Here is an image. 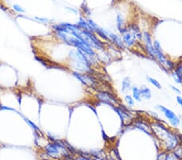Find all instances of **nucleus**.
Returning a JSON list of instances; mask_svg holds the SVG:
<instances>
[{
    "instance_id": "nucleus-1",
    "label": "nucleus",
    "mask_w": 182,
    "mask_h": 160,
    "mask_svg": "<svg viewBox=\"0 0 182 160\" xmlns=\"http://www.w3.org/2000/svg\"><path fill=\"white\" fill-rule=\"evenodd\" d=\"M151 126L152 133H154L157 138L162 141L163 144L167 150H174L178 146L180 141L178 139L177 134L173 133L159 121L153 122Z\"/></svg>"
},
{
    "instance_id": "nucleus-2",
    "label": "nucleus",
    "mask_w": 182,
    "mask_h": 160,
    "mask_svg": "<svg viewBox=\"0 0 182 160\" xmlns=\"http://www.w3.org/2000/svg\"><path fill=\"white\" fill-rule=\"evenodd\" d=\"M156 108L158 110L160 111L162 113H163L164 116L169 121L170 125L172 126L177 128L181 125V118L173 111L166 108L165 106H163V105H157Z\"/></svg>"
},
{
    "instance_id": "nucleus-3",
    "label": "nucleus",
    "mask_w": 182,
    "mask_h": 160,
    "mask_svg": "<svg viewBox=\"0 0 182 160\" xmlns=\"http://www.w3.org/2000/svg\"><path fill=\"white\" fill-rule=\"evenodd\" d=\"M142 40H144V50L145 53L147 55L149 56L150 58H152L153 60L156 61V54H155V51H154V47H153V42H152V36L150 34L149 32H144L142 33Z\"/></svg>"
},
{
    "instance_id": "nucleus-4",
    "label": "nucleus",
    "mask_w": 182,
    "mask_h": 160,
    "mask_svg": "<svg viewBox=\"0 0 182 160\" xmlns=\"http://www.w3.org/2000/svg\"><path fill=\"white\" fill-rule=\"evenodd\" d=\"M153 47H154V51H155V54H156L157 61L159 62V65H161L162 69H163V65L165 64L167 58L166 55L164 54V53L163 52V48H162L159 41L154 40L153 41Z\"/></svg>"
},
{
    "instance_id": "nucleus-5",
    "label": "nucleus",
    "mask_w": 182,
    "mask_h": 160,
    "mask_svg": "<svg viewBox=\"0 0 182 160\" xmlns=\"http://www.w3.org/2000/svg\"><path fill=\"white\" fill-rule=\"evenodd\" d=\"M121 34H122V40L127 47H132L136 44V35L131 30H130L129 28H125Z\"/></svg>"
},
{
    "instance_id": "nucleus-6",
    "label": "nucleus",
    "mask_w": 182,
    "mask_h": 160,
    "mask_svg": "<svg viewBox=\"0 0 182 160\" xmlns=\"http://www.w3.org/2000/svg\"><path fill=\"white\" fill-rule=\"evenodd\" d=\"M97 97H98V99L100 100L105 102V103H106L108 104L111 105V106H114V105H115V107H118L119 106L118 101L110 93H108V92H100V93L97 94Z\"/></svg>"
},
{
    "instance_id": "nucleus-7",
    "label": "nucleus",
    "mask_w": 182,
    "mask_h": 160,
    "mask_svg": "<svg viewBox=\"0 0 182 160\" xmlns=\"http://www.w3.org/2000/svg\"><path fill=\"white\" fill-rule=\"evenodd\" d=\"M61 147H62V145H57V144H49L46 147V153L48 155L53 157V158H58L59 156V150Z\"/></svg>"
},
{
    "instance_id": "nucleus-8",
    "label": "nucleus",
    "mask_w": 182,
    "mask_h": 160,
    "mask_svg": "<svg viewBox=\"0 0 182 160\" xmlns=\"http://www.w3.org/2000/svg\"><path fill=\"white\" fill-rule=\"evenodd\" d=\"M134 125H135V127L138 128L139 130H142L144 133H146L148 135H152V126L148 125L145 121H142V120H137V121L134 122Z\"/></svg>"
},
{
    "instance_id": "nucleus-9",
    "label": "nucleus",
    "mask_w": 182,
    "mask_h": 160,
    "mask_svg": "<svg viewBox=\"0 0 182 160\" xmlns=\"http://www.w3.org/2000/svg\"><path fill=\"white\" fill-rule=\"evenodd\" d=\"M107 36H108L109 40H111L113 43H114L118 48H120V49H124V45H125V44H124L123 40L120 38L119 36L115 35V34L112 33V32H109V31H108V34H107Z\"/></svg>"
},
{
    "instance_id": "nucleus-10",
    "label": "nucleus",
    "mask_w": 182,
    "mask_h": 160,
    "mask_svg": "<svg viewBox=\"0 0 182 160\" xmlns=\"http://www.w3.org/2000/svg\"><path fill=\"white\" fill-rule=\"evenodd\" d=\"M140 91H141V95L142 99L146 100H149L152 99V92L150 87H148L145 85H142L140 87Z\"/></svg>"
},
{
    "instance_id": "nucleus-11",
    "label": "nucleus",
    "mask_w": 182,
    "mask_h": 160,
    "mask_svg": "<svg viewBox=\"0 0 182 160\" xmlns=\"http://www.w3.org/2000/svg\"><path fill=\"white\" fill-rule=\"evenodd\" d=\"M131 91L132 96H133V98L134 99V100H136L137 102H141L142 98L140 88L138 87L137 86H134V87H132Z\"/></svg>"
},
{
    "instance_id": "nucleus-12",
    "label": "nucleus",
    "mask_w": 182,
    "mask_h": 160,
    "mask_svg": "<svg viewBox=\"0 0 182 160\" xmlns=\"http://www.w3.org/2000/svg\"><path fill=\"white\" fill-rule=\"evenodd\" d=\"M131 88L132 87L130 79L129 77L124 78L123 80H122V83H121V91L123 92H125V91H127L131 90Z\"/></svg>"
},
{
    "instance_id": "nucleus-13",
    "label": "nucleus",
    "mask_w": 182,
    "mask_h": 160,
    "mask_svg": "<svg viewBox=\"0 0 182 160\" xmlns=\"http://www.w3.org/2000/svg\"><path fill=\"white\" fill-rule=\"evenodd\" d=\"M147 81H148V83H150L152 85H153L156 88H157V89H162V85L160 84V83L158 81V80H156V79H154V78H152V77H147Z\"/></svg>"
},
{
    "instance_id": "nucleus-14",
    "label": "nucleus",
    "mask_w": 182,
    "mask_h": 160,
    "mask_svg": "<svg viewBox=\"0 0 182 160\" xmlns=\"http://www.w3.org/2000/svg\"><path fill=\"white\" fill-rule=\"evenodd\" d=\"M116 24H117V28H118V30L119 32L122 33V32L123 30L125 29V28H124V22H123V19H122V17H121V15H118L117 16V18H116Z\"/></svg>"
},
{
    "instance_id": "nucleus-15",
    "label": "nucleus",
    "mask_w": 182,
    "mask_h": 160,
    "mask_svg": "<svg viewBox=\"0 0 182 160\" xmlns=\"http://www.w3.org/2000/svg\"><path fill=\"white\" fill-rule=\"evenodd\" d=\"M125 101L126 102L128 106H130V107H133V106H134V104H135L134 99L133 96L130 95H126L125 96Z\"/></svg>"
},
{
    "instance_id": "nucleus-16",
    "label": "nucleus",
    "mask_w": 182,
    "mask_h": 160,
    "mask_svg": "<svg viewBox=\"0 0 182 160\" xmlns=\"http://www.w3.org/2000/svg\"><path fill=\"white\" fill-rule=\"evenodd\" d=\"M174 71L176 72V74H177L181 79H182V62H180V63L176 64Z\"/></svg>"
},
{
    "instance_id": "nucleus-17",
    "label": "nucleus",
    "mask_w": 182,
    "mask_h": 160,
    "mask_svg": "<svg viewBox=\"0 0 182 160\" xmlns=\"http://www.w3.org/2000/svg\"><path fill=\"white\" fill-rule=\"evenodd\" d=\"M174 155L178 159H182V146H177L174 150Z\"/></svg>"
},
{
    "instance_id": "nucleus-18",
    "label": "nucleus",
    "mask_w": 182,
    "mask_h": 160,
    "mask_svg": "<svg viewBox=\"0 0 182 160\" xmlns=\"http://www.w3.org/2000/svg\"><path fill=\"white\" fill-rule=\"evenodd\" d=\"M171 76H172V78L173 79V80L175 81L176 83L182 85V79H181V78L176 74V72H175L174 70L171 72Z\"/></svg>"
},
{
    "instance_id": "nucleus-19",
    "label": "nucleus",
    "mask_w": 182,
    "mask_h": 160,
    "mask_svg": "<svg viewBox=\"0 0 182 160\" xmlns=\"http://www.w3.org/2000/svg\"><path fill=\"white\" fill-rule=\"evenodd\" d=\"M167 155L165 152H161L159 155H158L156 160H167Z\"/></svg>"
},
{
    "instance_id": "nucleus-20",
    "label": "nucleus",
    "mask_w": 182,
    "mask_h": 160,
    "mask_svg": "<svg viewBox=\"0 0 182 160\" xmlns=\"http://www.w3.org/2000/svg\"><path fill=\"white\" fill-rule=\"evenodd\" d=\"M170 88H171V89H172V90L173 91H174L175 93H177V95H180V94H181V90H180V89H179L178 87H175V86L170 85Z\"/></svg>"
},
{
    "instance_id": "nucleus-21",
    "label": "nucleus",
    "mask_w": 182,
    "mask_h": 160,
    "mask_svg": "<svg viewBox=\"0 0 182 160\" xmlns=\"http://www.w3.org/2000/svg\"><path fill=\"white\" fill-rule=\"evenodd\" d=\"M176 100H177V104L181 107L182 108V97L180 95H177L176 96Z\"/></svg>"
},
{
    "instance_id": "nucleus-22",
    "label": "nucleus",
    "mask_w": 182,
    "mask_h": 160,
    "mask_svg": "<svg viewBox=\"0 0 182 160\" xmlns=\"http://www.w3.org/2000/svg\"><path fill=\"white\" fill-rule=\"evenodd\" d=\"M79 160H89V159H87V158H80Z\"/></svg>"
},
{
    "instance_id": "nucleus-23",
    "label": "nucleus",
    "mask_w": 182,
    "mask_h": 160,
    "mask_svg": "<svg viewBox=\"0 0 182 160\" xmlns=\"http://www.w3.org/2000/svg\"><path fill=\"white\" fill-rule=\"evenodd\" d=\"M180 118H181V126H182V116H181Z\"/></svg>"
},
{
    "instance_id": "nucleus-24",
    "label": "nucleus",
    "mask_w": 182,
    "mask_h": 160,
    "mask_svg": "<svg viewBox=\"0 0 182 160\" xmlns=\"http://www.w3.org/2000/svg\"><path fill=\"white\" fill-rule=\"evenodd\" d=\"M92 160H97V159H92Z\"/></svg>"
}]
</instances>
